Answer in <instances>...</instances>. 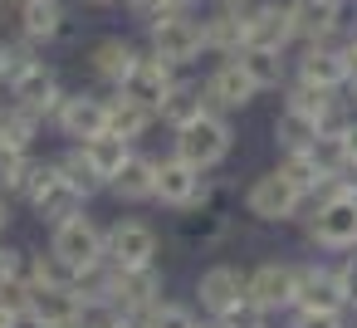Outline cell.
<instances>
[{
	"instance_id": "obj_45",
	"label": "cell",
	"mask_w": 357,
	"mask_h": 328,
	"mask_svg": "<svg viewBox=\"0 0 357 328\" xmlns=\"http://www.w3.org/2000/svg\"><path fill=\"white\" fill-rule=\"evenodd\" d=\"M220 10H245V6H255V0H215Z\"/></svg>"
},
{
	"instance_id": "obj_20",
	"label": "cell",
	"mask_w": 357,
	"mask_h": 328,
	"mask_svg": "<svg viewBox=\"0 0 357 328\" xmlns=\"http://www.w3.org/2000/svg\"><path fill=\"white\" fill-rule=\"evenodd\" d=\"M84 59H89V74H93L98 84L118 89V84L128 79V69L137 64V45L123 40V35H98V40L84 50Z\"/></svg>"
},
{
	"instance_id": "obj_7",
	"label": "cell",
	"mask_w": 357,
	"mask_h": 328,
	"mask_svg": "<svg viewBox=\"0 0 357 328\" xmlns=\"http://www.w3.org/2000/svg\"><path fill=\"white\" fill-rule=\"evenodd\" d=\"M10 103L15 108H25V113H35L40 123L45 118H54V108H59V98H64V84H59V69L54 64H45V59H30L10 84Z\"/></svg>"
},
{
	"instance_id": "obj_4",
	"label": "cell",
	"mask_w": 357,
	"mask_h": 328,
	"mask_svg": "<svg viewBox=\"0 0 357 328\" xmlns=\"http://www.w3.org/2000/svg\"><path fill=\"white\" fill-rule=\"evenodd\" d=\"M308 240L318 250H357V191H337L333 186L323 201H313Z\"/></svg>"
},
{
	"instance_id": "obj_21",
	"label": "cell",
	"mask_w": 357,
	"mask_h": 328,
	"mask_svg": "<svg viewBox=\"0 0 357 328\" xmlns=\"http://www.w3.org/2000/svg\"><path fill=\"white\" fill-rule=\"evenodd\" d=\"M289 20H294V40H303V45L337 40V30H342V0H289Z\"/></svg>"
},
{
	"instance_id": "obj_18",
	"label": "cell",
	"mask_w": 357,
	"mask_h": 328,
	"mask_svg": "<svg viewBox=\"0 0 357 328\" xmlns=\"http://www.w3.org/2000/svg\"><path fill=\"white\" fill-rule=\"evenodd\" d=\"M294 308H323V313H342V308H347V294H342L337 269H328V264H298Z\"/></svg>"
},
{
	"instance_id": "obj_46",
	"label": "cell",
	"mask_w": 357,
	"mask_h": 328,
	"mask_svg": "<svg viewBox=\"0 0 357 328\" xmlns=\"http://www.w3.org/2000/svg\"><path fill=\"white\" fill-rule=\"evenodd\" d=\"M342 89H347V103H352V108H357V69H352V79H347V84H342Z\"/></svg>"
},
{
	"instance_id": "obj_26",
	"label": "cell",
	"mask_w": 357,
	"mask_h": 328,
	"mask_svg": "<svg viewBox=\"0 0 357 328\" xmlns=\"http://www.w3.org/2000/svg\"><path fill=\"white\" fill-rule=\"evenodd\" d=\"M201 113H206L201 84H181V79H176V84L167 89V98L157 103V118H162L172 133H176V128H186V123H191V118H201Z\"/></svg>"
},
{
	"instance_id": "obj_3",
	"label": "cell",
	"mask_w": 357,
	"mask_h": 328,
	"mask_svg": "<svg viewBox=\"0 0 357 328\" xmlns=\"http://www.w3.org/2000/svg\"><path fill=\"white\" fill-rule=\"evenodd\" d=\"M147 54H157L162 64L172 69H186L206 54V35H201V20H191L186 10H167L162 20L147 25Z\"/></svg>"
},
{
	"instance_id": "obj_33",
	"label": "cell",
	"mask_w": 357,
	"mask_h": 328,
	"mask_svg": "<svg viewBox=\"0 0 357 328\" xmlns=\"http://www.w3.org/2000/svg\"><path fill=\"white\" fill-rule=\"evenodd\" d=\"M308 157H313V167H318L328 181L352 162V157H347V147H342V133H318V137L308 142Z\"/></svg>"
},
{
	"instance_id": "obj_17",
	"label": "cell",
	"mask_w": 357,
	"mask_h": 328,
	"mask_svg": "<svg viewBox=\"0 0 357 328\" xmlns=\"http://www.w3.org/2000/svg\"><path fill=\"white\" fill-rule=\"evenodd\" d=\"M201 181H206V177H201L191 162L162 157L157 172H152V201H162V206H172V211H186V206L201 196Z\"/></svg>"
},
{
	"instance_id": "obj_23",
	"label": "cell",
	"mask_w": 357,
	"mask_h": 328,
	"mask_svg": "<svg viewBox=\"0 0 357 328\" xmlns=\"http://www.w3.org/2000/svg\"><path fill=\"white\" fill-rule=\"evenodd\" d=\"M250 10V6H245ZM245 10H220L215 6V15H206L201 20V35H206V50H215V54H240L245 45H250V30H245Z\"/></svg>"
},
{
	"instance_id": "obj_39",
	"label": "cell",
	"mask_w": 357,
	"mask_h": 328,
	"mask_svg": "<svg viewBox=\"0 0 357 328\" xmlns=\"http://www.w3.org/2000/svg\"><path fill=\"white\" fill-rule=\"evenodd\" d=\"M10 279H20V250L0 245V289H6Z\"/></svg>"
},
{
	"instance_id": "obj_19",
	"label": "cell",
	"mask_w": 357,
	"mask_h": 328,
	"mask_svg": "<svg viewBox=\"0 0 357 328\" xmlns=\"http://www.w3.org/2000/svg\"><path fill=\"white\" fill-rule=\"evenodd\" d=\"M245 279H250V269H240V264H211V269L196 279V299H201V308H206L211 318L230 313V308L245 299Z\"/></svg>"
},
{
	"instance_id": "obj_40",
	"label": "cell",
	"mask_w": 357,
	"mask_h": 328,
	"mask_svg": "<svg viewBox=\"0 0 357 328\" xmlns=\"http://www.w3.org/2000/svg\"><path fill=\"white\" fill-rule=\"evenodd\" d=\"M337 279H342V294H347V304L357 299V255L347 260V264H337Z\"/></svg>"
},
{
	"instance_id": "obj_29",
	"label": "cell",
	"mask_w": 357,
	"mask_h": 328,
	"mask_svg": "<svg viewBox=\"0 0 357 328\" xmlns=\"http://www.w3.org/2000/svg\"><path fill=\"white\" fill-rule=\"evenodd\" d=\"M318 137V123L308 118V113H298V108H279V118H274V142L284 147V152H308V142Z\"/></svg>"
},
{
	"instance_id": "obj_36",
	"label": "cell",
	"mask_w": 357,
	"mask_h": 328,
	"mask_svg": "<svg viewBox=\"0 0 357 328\" xmlns=\"http://www.w3.org/2000/svg\"><path fill=\"white\" fill-rule=\"evenodd\" d=\"M333 98H337L333 89H313V84H298V79H294V89H289V108H298V113H308L313 123L323 118V108H328Z\"/></svg>"
},
{
	"instance_id": "obj_44",
	"label": "cell",
	"mask_w": 357,
	"mask_h": 328,
	"mask_svg": "<svg viewBox=\"0 0 357 328\" xmlns=\"http://www.w3.org/2000/svg\"><path fill=\"white\" fill-rule=\"evenodd\" d=\"M6 230H10V201L0 196V235H6Z\"/></svg>"
},
{
	"instance_id": "obj_5",
	"label": "cell",
	"mask_w": 357,
	"mask_h": 328,
	"mask_svg": "<svg viewBox=\"0 0 357 328\" xmlns=\"http://www.w3.org/2000/svg\"><path fill=\"white\" fill-rule=\"evenodd\" d=\"M50 255H54L69 274H79V269H89V264L103 260V230L79 211V216L50 225Z\"/></svg>"
},
{
	"instance_id": "obj_10",
	"label": "cell",
	"mask_w": 357,
	"mask_h": 328,
	"mask_svg": "<svg viewBox=\"0 0 357 328\" xmlns=\"http://www.w3.org/2000/svg\"><path fill=\"white\" fill-rule=\"evenodd\" d=\"M103 260L108 264H123V269H132V264H157V230L147 225V221H113L108 230H103Z\"/></svg>"
},
{
	"instance_id": "obj_35",
	"label": "cell",
	"mask_w": 357,
	"mask_h": 328,
	"mask_svg": "<svg viewBox=\"0 0 357 328\" xmlns=\"http://www.w3.org/2000/svg\"><path fill=\"white\" fill-rule=\"evenodd\" d=\"M137 323H142V328H201V323H196V313H191L186 304H167V299H157Z\"/></svg>"
},
{
	"instance_id": "obj_38",
	"label": "cell",
	"mask_w": 357,
	"mask_h": 328,
	"mask_svg": "<svg viewBox=\"0 0 357 328\" xmlns=\"http://www.w3.org/2000/svg\"><path fill=\"white\" fill-rule=\"evenodd\" d=\"M294 328H342V313H323V308H298Z\"/></svg>"
},
{
	"instance_id": "obj_1",
	"label": "cell",
	"mask_w": 357,
	"mask_h": 328,
	"mask_svg": "<svg viewBox=\"0 0 357 328\" xmlns=\"http://www.w3.org/2000/svg\"><path fill=\"white\" fill-rule=\"evenodd\" d=\"M230 147H235L230 118H225V113H201V118H191L186 128H176V152H172V157L191 162L196 172H211V167H220V162L230 157Z\"/></svg>"
},
{
	"instance_id": "obj_22",
	"label": "cell",
	"mask_w": 357,
	"mask_h": 328,
	"mask_svg": "<svg viewBox=\"0 0 357 328\" xmlns=\"http://www.w3.org/2000/svg\"><path fill=\"white\" fill-rule=\"evenodd\" d=\"M245 30H250V45H264V50L294 45V20H289V6H279V0H255L245 10Z\"/></svg>"
},
{
	"instance_id": "obj_12",
	"label": "cell",
	"mask_w": 357,
	"mask_h": 328,
	"mask_svg": "<svg viewBox=\"0 0 357 328\" xmlns=\"http://www.w3.org/2000/svg\"><path fill=\"white\" fill-rule=\"evenodd\" d=\"M294 284H298V264H284V260H264L250 269L245 279V299L264 313H279V308H294Z\"/></svg>"
},
{
	"instance_id": "obj_15",
	"label": "cell",
	"mask_w": 357,
	"mask_h": 328,
	"mask_svg": "<svg viewBox=\"0 0 357 328\" xmlns=\"http://www.w3.org/2000/svg\"><path fill=\"white\" fill-rule=\"evenodd\" d=\"M15 6V35L25 45H54L64 30H69V10L59 6V0H10Z\"/></svg>"
},
{
	"instance_id": "obj_50",
	"label": "cell",
	"mask_w": 357,
	"mask_h": 328,
	"mask_svg": "<svg viewBox=\"0 0 357 328\" xmlns=\"http://www.w3.org/2000/svg\"><path fill=\"white\" fill-rule=\"evenodd\" d=\"M201 328H206V323H201ZM211 328H220V323H211Z\"/></svg>"
},
{
	"instance_id": "obj_32",
	"label": "cell",
	"mask_w": 357,
	"mask_h": 328,
	"mask_svg": "<svg viewBox=\"0 0 357 328\" xmlns=\"http://www.w3.org/2000/svg\"><path fill=\"white\" fill-rule=\"evenodd\" d=\"M30 167H35L30 147H10V142H0V186H6V196H20V191H25Z\"/></svg>"
},
{
	"instance_id": "obj_52",
	"label": "cell",
	"mask_w": 357,
	"mask_h": 328,
	"mask_svg": "<svg viewBox=\"0 0 357 328\" xmlns=\"http://www.w3.org/2000/svg\"><path fill=\"white\" fill-rule=\"evenodd\" d=\"M352 304H357V299H352Z\"/></svg>"
},
{
	"instance_id": "obj_49",
	"label": "cell",
	"mask_w": 357,
	"mask_h": 328,
	"mask_svg": "<svg viewBox=\"0 0 357 328\" xmlns=\"http://www.w3.org/2000/svg\"><path fill=\"white\" fill-rule=\"evenodd\" d=\"M84 6H118V0H84Z\"/></svg>"
},
{
	"instance_id": "obj_27",
	"label": "cell",
	"mask_w": 357,
	"mask_h": 328,
	"mask_svg": "<svg viewBox=\"0 0 357 328\" xmlns=\"http://www.w3.org/2000/svg\"><path fill=\"white\" fill-rule=\"evenodd\" d=\"M152 123H157V113H152V108H142V103H132V98H123V94H113V98H108V133H113V137L137 142Z\"/></svg>"
},
{
	"instance_id": "obj_51",
	"label": "cell",
	"mask_w": 357,
	"mask_h": 328,
	"mask_svg": "<svg viewBox=\"0 0 357 328\" xmlns=\"http://www.w3.org/2000/svg\"><path fill=\"white\" fill-rule=\"evenodd\" d=\"M0 6H6V0H0Z\"/></svg>"
},
{
	"instance_id": "obj_11",
	"label": "cell",
	"mask_w": 357,
	"mask_h": 328,
	"mask_svg": "<svg viewBox=\"0 0 357 328\" xmlns=\"http://www.w3.org/2000/svg\"><path fill=\"white\" fill-rule=\"evenodd\" d=\"M54 128H59L64 137H74V142L108 133V98H103V94H93V89L64 94V98H59V108H54Z\"/></svg>"
},
{
	"instance_id": "obj_28",
	"label": "cell",
	"mask_w": 357,
	"mask_h": 328,
	"mask_svg": "<svg viewBox=\"0 0 357 328\" xmlns=\"http://www.w3.org/2000/svg\"><path fill=\"white\" fill-rule=\"evenodd\" d=\"M84 147V157H89V167L103 177V186L118 177V167L128 162V152H132V142H123V137H113V133H98V137H84L79 142Z\"/></svg>"
},
{
	"instance_id": "obj_6",
	"label": "cell",
	"mask_w": 357,
	"mask_h": 328,
	"mask_svg": "<svg viewBox=\"0 0 357 328\" xmlns=\"http://www.w3.org/2000/svg\"><path fill=\"white\" fill-rule=\"evenodd\" d=\"M162 299V269L157 264H113V284H108V308L103 313H128V318H142L152 304Z\"/></svg>"
},
{
	"instance_id": "obj_13",
	"label": "cell",
	"mask_w": 357,
	"mask_h": 328,
	"mask_svg": "<svg viewBox=\"0 0 357 328\" xmlns=\"http://www.w3.org/2000/svg\"><path fill=\"white\" fill-rule=\"evenodd\" d=\"M294 74H298V84H313V89H333V94H342V84L352 79V64H347V54H342L337 40H313V45H303Z\"/></svg>"
},
{
	"instance_id": "obj_14",
	"label": "cell",
	"mask_w": 357,
	"mask_h": 328,
	"mask_svg": "<svg viewBox=\"0 0 357 328\" xmlns=\"http://www.w3.org/2000/svg\"><path fill=\"white\" fill-rule=\"evenodd\" d=\"M255 84H250V74L235 64V59H225V64H215L211 74H206V84H201V98H206V113H240V108H250L255 103Z\"/></svg>"
},
{
	"instance_id": "obj_16",
	"label": "cell",
	"mask_w": 357,
	"mask_h": 328,
	"mask_svg": "<svg viewBox=\"0 0 357 328\" xmlns=\"http://www.w3.org/2000/svg\"><path fill=\"white\" fill-rule=\"evenodd\" d=\"M172 84H176V69H172V64H162L157 54H137V64L128 69V79H123L113 94H123V98H132V103H142V108L157 113V103L167 98Z\"/></svg>"
},
{
	"instance_id": "obj_47",
	"label": "cell",
	"mask_w": 357,
	"mask_h": 328,
	"mask_svg": "<svg viewBox=\"0 0 357 328\" xmlns=\"http://www.w3.org/2000/svg\"><path fill=\"white\" fill-rule=\"evenodd\" d=\"M162 6H167V10H191L196 0H162Z\"/></svg>"
},
{
	"instance_id": "obj_42",
	"label": "cell",
	"mask_w": 357,
	"mask_h": 328,
	"mask_svg": "<svg viewBox=\"0 0 357 328\" xmlns=\"http://www.w3.org/2000/svg\"><path fill=\"white\" fill-rule=\"evenodd\" d=\"M0 328H25V313H20V308H10L6 299H0Z\"/></svg>"
},
{
	"instance_id": "obj_31",
	"label": "cell",
	"mask_w": 357,
	"mask_h": 328,
	"mask_svg": "<svg viewBox=\"0 0 357 328\" xmlns=\"http://www.w3.org/2000/svg\"><path fill=\"white\" fill-rule=\"evenodd\" d=\"M35 133H40V118H35V113L15 108L10 98L0 103V142H10V147H30V142H35Z\"/></svg>"
},
{
	"instance_id": "obj_25",
	"label": "cell",
	"mask_w": 357,
	"mask_h": 328,
	"mask_svg": "<svg viewBox=\"0 0 357 328\" xmlns=\"http://www.w3.org/2000/svg\"><path fill=\"white\" fill-rule=\"evenodd\" d=\"M152 172H157V157H147V152H128V162L118 167V177L108 181V191L118 196V201H152Z\"/></svg>"
},
{
	"instance_id": "obj_9",
	"label": "cell",
	"mask_w": 357,
	"mask_h": 328,
	"mask_svg": "<svg viewBox=\"0 0 357 328\" xmlns=\"http://www.w3.org/2000/svg\"><path fill=\"white\" fill-rule=\"evenodd\" d=\"M89 318L74 284H25V323L30 328H69Z\"/></svg>"
},
{
	"instance_id": "obj_37",
	"label": "cell",
	"mask_w": 357,
	"mask_h": 328,
	"mask_svg": "<svg viewBox=\"0 0 357 328\" xmlns=\"http://www.w3.org/2000/svg\"><path fill=\"white\" fill-rule=\"evenodd\" d=\"M264 318H269L264 308H255L250 299H240V304H235L230 313H220L215 323H220V328H264Z\"/></svg>"
},
{
	"instance_id": "obj_2",
	"label": "cell",
	"mask_w": 357,
	"mask_h": 328,
	"mask_svg": "<svg viewBox=\"0 0 357 328\" xmlns=\"http://www.w3.org/2000/svg\"><path fill=\"white\" fill-rule=\"evenodd\" d=\"M20 201H25L45 225H59V221H69V216H79V211L89 206V201H84V196L59 177V167H54V162H35V167H30Z\"/></svg>"
},
{
	"instance_id": "obj_41",
	"label": "cell",
	"mask_w": 357,
	"mask_h": 328,
	"mask_svg": "<svg viewBox=\"0 0 357 328\" xmlns=\"http://www.w3.org/2000/svg\"><path fill=\"white\" fill-rule=\"evenodd\" d=\"M98 328H142L137 318H128V313H103V318H93Z\"/></svg>"
},
{
	"instance_id": "obj_48",
	"label": "cell",
	"mask_w": 357,
	"mask_h": 328,
	"mask_svg": "<svg viewBox=\"0 0 357 328\" xmlns=\"http://www.w3.org/2000/svg\"><path fill=\"white\" fill-rule=\"evenodd\" d=\"M69 328H98V323H93V318H79V323H69Z\"/></svg>"
},
{
	"instance_id": "obj_43",
	"label": "cell",
	"mask_w": 357,
	"mask_h": 328,
	"mask_svg": "<svg viewBox=\"0 0 357 328\" xmlns=\"http://www.w3.org/2000/svg\"><path fill=\"white\" fill-rule=\"evenodd\" d=\"M342 147H347V157L357 162V118H352V123L342 128Z\"/></svg>"
},
{
	"instance_id": "obj_34",
	"label": "cell",
	"mask_w": 357,
	"mask_h": 328,
	"mask_svg": "<svg viewBox=\"0 0 357 328\" xmlns=\"http://www.w3.org/2000/svg\"><path fill=\"white\" fill-rule=\"evenodd\" d=\"M279 172H284V177H289V181H294L298 191H303V201H308V196H313V191H318V186L328 181V177H323V172L313 167V157H308V152H284Z\"/></svg>"
},
{
	"instance_id": "obj_8",
	"label": "cell",
	"mask_w": 357,
	"mask_h": 328,
	"mask_svg": "<svg viewBox=\"0 0 357 328\" xmlns=\"http://www.w3.org/2000/svg\"><path fill=\"white\" fill-rule=\"evenodd\" d=\"M298 206H303V191H298L279 167H274V172H259V177L250 181V191H245V211H250L255 221H264V225L294 221Z\"/></svg>"
},
{
	"instance_id": "obj_30",
	"label": "cell",
	"mask_w": 357,
	"mask_h": 328,
	"mask_svg": "<svg viewBox=\"0 0 357 328\" xmlns=\"http://www.w3.org/2000/svg\"><path fill=\"white\" fill-rule=\"evenodd\" d=\"M54 167H59V177H64V181H69L84 201H89V196H98V191H108V186H103V177L89 167V157H84V147H79V142H74V147H69Z\"/></svg>"
},
{
	"instance_id": "obj_24",
	"label": "cell",
	"mask_w": 357,
	"mask_h": 328,
	"mask_svg": "<svg viewBox=\"0 0 357 328\" xmlns=\"http://www.w3.org/2000/svg\"><path fill=\"white\" fill-rule=\"evenodd\" d=\"M245 74H250V84L264 94V89H284V79H289V59H284V50H264V45H245L240 54H230Z\"/></svg>"
}]
</instances>
